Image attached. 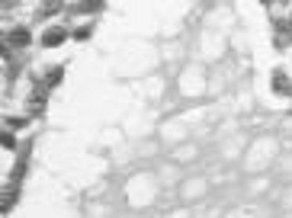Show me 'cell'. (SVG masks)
<instances>
[{
  "label": "cell",
  "instance_id": "obj_14",
  "mask_svg": "<svg viewBox=\"0 0 292 218\" xmlns=\"http://www.w3.org/2000/svg\"><path fill=\"white\" fill-rule=\"evenodd\" d=\"M257 3H270V0H257Z\"/></svg>",
  "mask_w": 292,
  "mask_h": 218
},
{
  "label": "cell",
  "instance_id": "obj_11",
  "mask_svg": "<svg viewBox=\"0 0 292 218\" xmlns=\"http://www.w3.org/2000/svg\"><path fill=\"white\" fill-rule=\"evenodd\" d=\"M273 29L280 36H286V32H292V26H289V19H273Z\"/></svg>",
  "mask_w": 292,
  "mask_h": 218
},
{
  "label": "cell",
  "instance_id": "obj_1",
  "mask_svg": "<svg viewBox=\"0 0 292 218\" xmlns=\"http://www.w3.org/2000/svg\"><path fill=\"white\" fill-rule=\"evenodd\" d=\"M45 80H36V90L29 93V100H26V106H29V115H36V119H42L45 109H49V103H45Z\"/></svg>",
  "mask_w": 292,
  "mask_h": 218
},
{
  "label": "cell",
  "instance_id": "obj_9",
  "mask_svg": "<svg viewBox=\"0 0 292 218\" xmlns=\"http://www.w3.org/2000/svg\"><path fill=\"white\" fill-rule=\"evenodd\" d=\"M6 128H13V132H23L26 125H29V119H26V115H6Z\"/></svg>",
  "mask_w": 292,
  "mask_h": 218
},
{
  "label": "cell",
  "instance_id": "obj_10",
  "mask_svg": "<svg viewBox=\"0 0 292 218\" xmlns=\"http://www.w3.org/2000/svg\"><path fill=\"white\" fill-rule=\"evenodd\" d=\"M0 141H3V151H16V138H13V128H6Z\"/></svg>",
  "mask_w": 292,
  "mask_h": 218
},
{
  "label": "cell",
  "instance_id": "obj_7",
  "mask_svg": "<svg viewBox=\"0 0 292 218\" xmlns=\"http://www.w3.org/2000/svg\"><path fill=\"white\" fill-rule=\"evenodd\" d=\"M16 196H19V183H6V189H3V212H10L13 206H16Z\"/></svg>",
  "mask_w": 292,
  "mask_h": 218
},
{
  "label": "cell",
  "instance_id": "obj_3",
  "mask_svg": "<svg viewBox=\"0 0 292 218\" xmlns=\"http://www.w3.org/2000/svg\"><path fill=\"white\" fill-rule=\"evenodd\" d=\"M270 87H273L276 97H292V80L286 71H273V80H270Z\"/></svg>",
  "mask_w": 292,
  "mask_h": 218
},
{
  "label": "cell",
  "instance_id": "obj_5",
  "mask_svg": "<svg viewBox=\"0 0 292 218\" xmlns=\"http://www.w3.org/2000/svg\"><path fill=\"white\" fill-rule=\"evenodd\" d=\"M103 10V0H80V3H74V6H67V16H74V13H100Z\"/></svg>",
  "mask_w": 292,
  "mask_h": 218
},
{
  "label": "cell",
  "instance_id": "obj_2",
  "mask_svg": "<svg viewBox=\"0 0 292 218\" xmlns=\"http://www.w3.org/2000/svg\"><path fill=\"white\" fill-rule=\"evenodd\" d=\"M67 42V29L64 26H49V29L42 32V45L45 49H58V45Z\"/></svg>",
  "mask_w": 292,
  "mask_h": 218
},
{
  "label": "cell",
  "instance_id": "obj_4",
  "mask_svg": "<svg viewBox=\"0 0 292 218\" xmlns=\"http://www.w3.org/2000/svg\"><path fill=\"white\" fill-rule=\"evenodd\" d=\"M6 42H10L13 49H26V45L32 42V36H29V29H26V26H16V29L6 32Z\"/></svg>",
  "mask_w": 292,
  "mask_h": 218
},
{
  "label": "cell",
  "instance_id": "obj_12",
  "mask_svg": "<svg viewBox=\"0 0 292 218\" xmlns=\"http://www.w3.org/2000/svg\"><path fill=\"white\" fill-rule=\"evenodd\" d=\"M23 176H26V161H19L16 167H13V176H10V180H13V183H19Z\"/></svg>",
  "mask_w": 292,
  "mask_h": 218
},
{
  "label": "cell",
  "instance_id": "obj_8",
  "mask_svg": "<svg viewBox=\"0 0 292 218\" xmlns=\"http://www.w3.org/2000/svg\"><path fill=\"white\" fill-rule=\"evenodd\" d=\"M45 87H58L61 80H64V67H49V74H45Z\"/></svg>",
  "mask_w": 292,
  "mask_h": 218
},
{
  "label": "cell",
  "instance_id": "obj_6",
  "mask_svg": "<svg viewBox=\"0 0 292 218\" xmlns=\"http://www.w3.org/2000/svg\"><path fill=\"white\" fill-rule=\"evenodd\" d=\"M61 10H67L61 0H42V3H39V19H49V16H55V13H61Z\"/></svg>",
  "mask_w": 292,
  "mask_h": 218
},
{
  "label": "cell",
  "instance_id": "obj_15",
  "mask_svg": "<svg viewBox=\"0 0 292 218\" xmlns=\"http://www.w3.org/2000/svg\"><path fill=\"white\" fill-rule=\"evenodd\" d=\"M289 26H292V16H289Z\"/></svg>",
  "mask_w": 292,
  "mask_h": 218
},
{
  "label": "cell",
  "instance_id": "obj_13",
  "mask_svg": "<svg viewBox=\"0 0 292 218\" xmlns=\"http://www.w3.org/2000/svg\"><path fill=\"white\" fill-rule=\"evenodd\" d=\"M90 26H80V29H74V39H77V42H87V39H90Z\"/></svg>",
  "mask_w": 292,
  "mask_h": 218
}]
</instances>
